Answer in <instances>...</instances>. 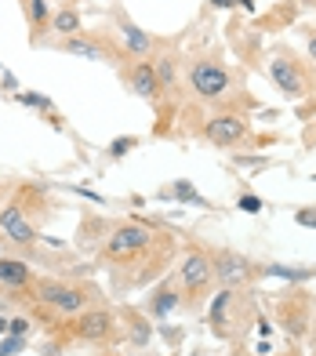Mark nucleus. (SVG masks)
Returning a JSON list of instances; mask_svg holds the SVG:
<instances>
[{
	"label": "nucleus",
	"instance_id": "1",
	"mask_svg": "<svg viewBox=\"0 0 316 356\" xmlns=\"http://www.w3.org/2000/svg\"><path fill=\"white\" fill-rule=\"evenodd\" d=\"M178 244L164 229L146 222H117L102 244V266L109 269L117 287H146L160 280L167 266L175 262Z\"/></svg>",
	"mask_w": 316,
	"mask_h": 356
},
{
	"label": "nucleus",
	"instance_id": "2",
	"mask_svg": "<svg viewBox=\"0 0 316 356\" xmlns=\"http://www.w3.org/2000/svg\"><path fill=\"white\" fill-rule=\"evenodd\" d=\"M255 316V298L251 287H218L208 302V327L222 342H236L244 334L247 320Z\"/></svg>",
	"mask_w": 316,
	"mask_h": 356
},
{
	"label": "nucleus",
	"instance_id": "3",
	"mask_svg": "<svg viewBox=\"0 0 316 356\" xmlns=\"http://www.w3.org/2000/svg\"><path fill=\"white\" fill-rule=\"evenodd\" d=\"M178 284L182 309H200L203 302H211L215 295V254L211 248H185L178 262V277H171Z\"/></svg>",
	"mask_w": 316,
	"mask_h": 356
},
{
	"label": "nucleus",
	"instance_id": "4",
	"mask_svg": "<svg viewBox=\"0 0 316 356\" xmlns=\"http://www.w3.org/2000/svg\"><path fill=\"white\" fill-rule=\"evenodd\" d=\"M269 76H273L276 91L291 102H302L316 91V66H309L288 44H276L269 51Z\"/></svg>",
	"mask_w": 316,
	"mask_h": 356
},
{
	"label": "nucleus",
	"instance_id": "5",
	"mask_svg": "<svg viewBox=\"0 0 316 356\" xmlns=\"http://www.w3.org/2000/svg\"><path fill=\"white\" fill-rule=\"evenodd\" d=\"M33 298L44 305V309H51L58 316H76L84 313L88 305L94 302V287L88 284H69V280H55V277H33Z\"/></svg>",
	"mask_w": 316,
	"mask_h": 356
},
{
	"label": "nucleus",
	"instance_id": "6",
	"mask_svg": "<svg viewBox=\"0 0 316 356\" xmlns=\"http://www.w3.org/2000/svg\"><path fill=\"white\" fill-rule=\"evenodd\" d=\"M185 84L200 102H211V106H222L236 95V76L218 58H197L185 73Z\"/></svg>",
	"mask_w": 316,
	"mask_h": 356
},
{
	"label": "nucleus",
	"instance_id": "7",
	"mask_svg": "<svg viewBox=\"0 0 316 356\" xmlns=\"http://www.w3.org/2000/svg\"><path fill=\"white\" fill-rule=\"evenodd\" d=\"M215 254V284L218 287H251L262 277V262L247 258L240 251H229V248H218Z\"/></svg>",
	"mask_w": 316,
	"mask_h": 356
},
{
	"label": "nucleus",
	"instance_id": "8",
	"mask_svg": "<svg viewBox=\"0 0 316 356\" xmlns=\"http://www.w3.org/2000/svg\"><path fill=\"white\" fill-rule=\"evenodd\" d=\"M120 327V316L102 309V305H88L84 313H76L73 320V334L81 338V342H91V346H106L109 338L117 334Z\"/></svg>",
	"mask_w": 316,
	"mask_h": 356
},
{
	"label": "nucleus",
	"instance_id": "9",
	"mask_svg": "<svg viewBox=\"0 0 316 356\" xmlns=\"http://www.w3.org/2000/svg\"><path fill=\"white\" fill-rule=\"evenodd\" d=\"M247 135H251V124L244 113H218V117L203 124V138L218 145V149H236L240 142H247Z\"/></svg>",
	"mask_w": 316,
	"mask_h": 356
},
{
	"label": "nucleus",
	"instance_id": "10",
	"mask_svg": "<svg viewBox=\"0 0 316 356\" xmlns=\"http://www.w3.org/2000/svg\"><path fill=\"white\" fill-rule=\"evenodd\" d=\"M0 233H4L15 248H33L37 244V225L29 222L26 207H22V197L8 200L0 207Z\"/></svg>",
	"mask_w": 316,
	"mask_h": 356
},
{
	"label": "nucleus",
	"instance_id": "11",
	"mask_svg": "<svg viewBox=\"0 0 316 356\" xmlns=\"http://www.w3.org/2000/svg\"><path fill=\"white\" fill-rule=\"evenodd\" d=\"M124 84H128L131 95H138V99H146V102H160V95H164L149 58H135L131 66H124Z\"/></svg>",
	"mask_w": 316,
	"mask_h": 356
},
{
	"label": "nucleus",
	"instance_id": "12",
	"mask_svg": "<svg viewBox=\"0 0 316 356\" xmlns=\"http://www.w3.org/2000/svg\"><path fill=\"white\" fill-rule=\"evenodd\" d=\"M280 323L291 338H302L309 327V302L306 291H291V298H280Z\"/></svg>",
	"mask_w": 316,
	"mask_h": 356
},
{
	"label": "nucleus",
	"instance_id": "13",
	"mask_svg": "<svg viewBox=\"0 0 316 356\" xmlns=\"http://www.w3.org/2000/svg\"><path fill=\"white\" fill-rule=\"evenodd\" d=\"M55 51H66V55H76V58H94V62H106L109 58V47L102 40H94L88 33H73V37H55L51 40Z\"/></svg>",
	"mask_w": 316,
	"mask_h": 356
},
{
	"label": "nucleus",
	"instance_id": "14",
	"mask_svg": "<svg viewBox=\"0 0 316 356\" xmlns=\"http://www.w3.org/2000/svg\"><path fill=\"white\" fill-rule=\"evenodd\" d=\"M175 309H182V295H178V284L175 280H164L153 287V295L146 298V316L153 320H167Z\"/></svg>",
	"mask_w": 316,
	"mask_h": 356
},
{
	"label": "nucleus",
	"instance_id": "15",
	"mask_svg": "<svg viewBox=\"0 0 316 356\" xmlns=\"http://www.w3.org/2000/svg\"><path fill=\"white\" fill-rule=\"evenodd\" d=\"M120 40H124V55H131V58H153L156 51V37L146 33L142 26H135L131 19H120Z\"/></svg>",
	"mask_w": 316,
	"mask_h": 356
},
{
	"label": "nucleus",
	"instance_id": "16",
	"mask_svg": "<svg viewBox=\"0 0 316 356\" xmlns=\"http://www.w3.org/2000/svg\"><path fill=\"white\" fill-rule=\"evenodd\" d=\"M22 15H26V26H29V40L44 44V33L51 29V0H19Z\"/></svg>",
	"mask_w": 316,
	"mask_h": 356
},
{
	"label": "nucleus",
	"instance_id": "17",
	"mask_svg": "<svg viewBox=\"0 0 316 356\" xmlns=\"http://www.w3.org/2000/svg\"><path fill=\"white\" fill-rule=\"evenodd\" d=\"M120 320H124V327H128V338H131L135 349H146V346L153 342V323H149V316L142 313V309L124 305V309H120Z\"/></svg>",
	"mask_w": 316,
	"mask_h": 356
},
{
	"label": "nucleus",
	"instance_id": "18",
	"mask_svg": "<svg viewBox=\"0 0 316 356\" xmlns=\"http://www.w3.org/2000/svg\"><path fill=\"white\" fill-rule=\"evenodd\" d=\"M33 284V269L22 258H0V287H11V291H22Z\"/></svg>",
	"mask_w": 316,
	"mask_h": 356
},
{
	"label": "nucleus",
	"instance_id": "19",
	"mask_svg": "<svg viewBox=\"0 0 316 356\" xmlns=\"http://www.w3.org/2000/svg\"><path fill=\"white\" fill-rule=\"evenodd\" d=\"M153 62V73L156 80H160V91H175L178 88V55H171V51H160Z\"/></svg>",
	"mask_w": 316,
	"mask_h": 356
},
{
	"label": "nucleus",
	"instance_id": "20",
	"mask_svg": "<svg viewBox=\"0 0 316 356\" xmlns=\"http://www.w3.org/2000/svg\"><path fill=\"white\" fill-rule=\"evenodd\" d=\"M262 277H276V280L306 284V280L316 277V266H280V262H262Z\"/></svg>",
	"mask_w": 316,
	"mask_h": 356
},
{
	"label": "nucleus",
	"instance_id": "21",
	"mask_svg": "<svg viewBox=\"0 0 316 356\" xmlns=\"http://www.w3.org/2000/svg\"><path fill=\"white\" fill-rule=\"evenodd\" d=\"M51 33L58 37H73V33H84V22H81V15H76L73 8H62L51 15Z\"/></svg>",
	"mask_w": 316,
	"mask_h": 356
},
{
	"label": "nucleus",
	"instance_id": "22",
	"mask_svg": "<svg viewBox=\"0 0 316 356\" xmlns=\"http://www.w3.org/2000/svg\"><path fill=\"white\" fill-rule=\"evenodd\" d=\"M167 197H175V200H189V204H203V207H208V200H200L189 182H175V186L167 189Z\"/></svg>",
	"mask_w": 316,
	"mask_h": 356
},
{
	"label": "nucleus",
	"instance_id": "23",
	"mask_svg": "<svg viewBox=\"0 0 316 356\" xmlns=\"http://www.w3.org/2000/svg\"><path fill=\"white\" fill-rule=\"evenodd\" d=\"M236 207H240V211H247V215H258L262 207H265V200H262V197H255V193H244V197L236 200Z\"/></svg>",
	"mask_w": 316,
	"mask_h": 356
},
{
	"label": "nucleus",
	"instance_id": "24",
	"mask_svg": "<svg viewBox=\"0 0 316 356\" xmlns=\"http://www.w3.org/2000/svg\"><path fill=\"white\" fill-rule=\"evenodd\" d=\"M22 349H26V338H19V334H4V342H0V356H15Z\"/></svg>",
	"mask_w": 316,
	"mask_h": 356
},
{
	"label": "nucleus",
	"instance_id": "25",
	"mask_svg": "<svg viewBox=\"0 0 316 356\" xmlns=\"http://www.w3.org/2000/svg\"><path fill=\"white\" fill-rule=\"evenodd\" d=\"M135 142H138L135 135H128V138H117L113 145H109V156H113V160H120V156H128V149H131Z\"/></svg>",
	"mask_w": 316,
	"mask_h": 356
},
{
	"label": "nucleus",
	"instance_id": "26",
	"mask_svg": "<svg viewBox=\"0 0 316 356\" xmlns=\"http://www.w3.org/2000/svg\"><path fill=\"white\" fill-rule=\"evenodd\" d=\"M19 102H22V106H37V109H51V99L33 95V91H19Z\"/></svg>",
	"mask_w": 316,
	"mask_h": 356
},
{
	"label": "nucleus",
	"instance_id": "27",
	"mask_svg": "<svg viewBox=\"0 0 316 356\" xmlns=\"http://www.w3.org/2000/svg\"><path fill=\"white\" fill-rule=\"evenodd\" d=\"M294 222L306 225V229H316V207H298V211H294Z\"/></svg>",
	"mask_w": 316,
	"mask_h": 356
},
{
	"label": "nucleus",
	"instance_id": "28",
	"mask_svg": "<svg viewBox=\"0 0 316 356\" xmlns=\"http://www.w3.org/2000/svg\"><path fill=\"white\" fill-rule=\"evenodd\" d=\"M26 331H29V320H26V316H15V320H8V334H19V338H26Z\"/></svg>",
	"mask_w": 316,
	"mask_h": 356
},
{
	"label": "nucleus",
	"instance_id": "29",
	"mask_svg": "<svg viewBox=\"0 0 316 356\" xmlns=\"http://www.w3.org/2000/svg\"><path fill=\"white\" fill-rule=\"evenodd\" d=\"M302 37H306V47H309V62L316 66V29L306 26V29H302Z\"/></svg>",
	"mask_w": 316,
	"mask_h": 356
},
{
	"label": "nucleus",
	"instance_id": "30",
	"mask_svg": "<svg viewBox=\"0 0 316 356\" xmlns=\"http://www.w3.org/2000/svg\"><path fill=\"white\" fill-rule=\"evenodd\" d=\"M236 0H211V8H218V11H226V8H233Z\"/></svg>",
	"mask_w": 316,
	"mask_h": 356
},
{
	"label": "nucleus",
	"instance_id": "31",
	"mask_svg": "<svg viewBox=\"0 0 316 356\" xmlns=\"http://www.w3.org/2000/svg\"><path fill=\"white\" fill-rule=\"evenodd\" d=\"M4 334H8V320H4V316H0V338H4Z\"/></svg>",
	"mask_w": 316,
	"mask_h": 356
},
{
	"label": "nucleus",
	"instance_id": "32",
	"mask_svg": "<svg viewBox=\"0 0 316 356\" xmlns=\"http://www.w3.org/2000/svg\"><path fill=\"white\" fill-rule=\"evenodd\" d=\"M99 356H124V353H117V349H106V353H99Z\"/></svg>",
	"mask_w": 316,
	"mask_h": 356
},
{
	"label": "nucleus",
	"instance_id": "33",
	"mask_svg": "<svg viewBox=\"0 0 316 356\" xmlns=\"http://www.w3.org/2000/svg\"><path fill=\"white\" fill-rule=\"evenodd\" d=\"M313 182H316V175H313Z\"/></svg>",
	"mask_w": 316,
	"mask_h": 356
},
{
	"label": "nucleus",
	"instance_id": "34",
	"mask_svg": "<svg viewBox=\"0 0 316 356\" xmlns=\"http://www.w3.org/2000/svg\"><path fill=\"white\" fill-rule=\"evenodd\" d=\"M313 8H316V0H313Z\"/></svg>",
	"mask_w": 316,
	"mask_h": 356
},
{
	"label": "nucleus",
	"instance_id": "35",
	"mask_svg": "<svg viewBox=\"0 0 316 356\" xmlns=\"http://www.w3.org/2000/svg\"><path fill=\"white\" fill-rule=\"evenodd\" d=\"M313 356H316V353H313Z\"/></svg>",
	"mask_w": 316,
	"mask_h": 356
}]
</instances>
